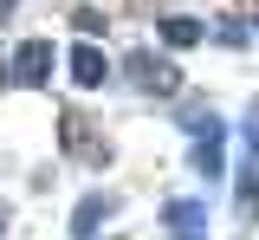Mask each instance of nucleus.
<instances>
[{
  "label": "nucleus",
  "instance_id": "f257e3e1",
  "mask_svg": "<svg viewBox=\"0 0 259 240\" xmlns=\"http://www.w3.org/2000/svg\"><path fill=\"white\" fill-rule=\"evenodd\" d=\"M46 78H52V46L26 39V46L13 52V85H46Z\"/></svg>",
  "mask_w": 259,
  "mask_h": 240
},
{
  "label": "nucleus",
  "instance_id": "f03ea898",
  "mask_svg": "<svg viewBox=\"0 0 259 240\" xmlns=\"http://www.w3.org/2000/svg\"><path fill=\"white\" fill-rule=\"evenodd\" d=\"M65 143H71V156H78V163H110V143H91V130H84V117H78V110H65Z\"/></svg>",
  "mask_w": 259,
  "mask_h": 240
},
{
  "label": "nucleus",
  "instance_id": "7ed1b4c3",
  "mask_svg": "<svg viewBox=\"0 0 259 240\" xmlns=\"http://www.w3.org/2000/svg\"><path fill=\"white\" fill-rule=\"evenodd\" d=\"M110 195H84V202H78V214H71V234L84 240V234H97V227H104V221H110Z\"/></svg>",
  "mask_w": 259,
  "mask_h": 240
},
{
  "label": "nucleus",
  "instance_id": "20e7f679",
  "mask_svg": "<svg viewBox=\"0 0 259 240\" xmlns=\"http://www.w3.org/2000/svg\"><path fill=\"white\" fill-rule=\"evenodd\" d=\"M71 78H78L84 91H97V85H104V52H97V46H71Z\"/></svg>",
  "mask_w": 259,
  "mask_h": 240
},
{
  "label": "nucleus",
  "instance_id": "39448f33",
  "mask_svg": "<svg viewBox=\"0 0 259 240\" xmlns=\"http://www.w3.org/2000/svg\"><path fill=\"white\" fill-rule=\"evenodd\" d=\"M136 85H143V91H175V85H182V78H175V65H162V59H136Z\"/></svg>",
  "mask_w": 259,
  "mask_h": 240
},
{
  "label": "nucleus",
  "instance_id": "423d86ee",
  "mask_svg": "<svg viewBox=\"0 0 259 240\" xmlns=\"http://www.w3.org/2000/svg\"><path fill=\"white\" fill-rule=\"evenodd\" d=\"M168 227L182 240H201V221H194V202H168Z\"/></svg>",
  "mask_w": 259,
  "mask_h": 240
},
{
  "label": "nucleus",
  "instance_id": "0eeeda50",
  "mask_svg": "<svg viewBox=\"0 0 259 240\" xmlns=\"http://www.w3.org/2000/svg\"><path fill=\"white\" fill-rule=\"evenodd\" d=\"M240 214H259V169H240Z\"/></svg>",
  "mask_w": 259,
  "mask_h": 240
},
{
  "label": "nucleus",
  "instance_id": "6e6552de",
  "mask_svg": "<svg viewBox=\"0 0 259 240\" xmlns=\"http://www.w3.org/2000/svg\"><path fill=\"white\" fill-rule=\"evenodd\" d=\"M162 39H168V46H194V39H201V26H194V20H168V26H162Z\"/></svg>",
  "mask_w": 259,
  "mask_h": 240
},
{
  "label": "nucleus",
  "instance_id": "1a4fd4ad",
  "mask_svg": "<svg viewBox=\"0 0 259 240\" xmlns=\"http://www.w3.org/2000/svg\"><path fill=\"white\" fill-rule=\"evenodd\" d=\"M246 137H253V143H259V104H253V117H246Z\"/></svg>",
  "mask_w": 259,
  "mask_h": 240
},
{
  "label": "nucleus",
  "instance_id": "9d476101",
  "mask_svg": "<svg viewBox=\"0 0 259 240\" xmlns=\"http://www.w3.org/2000/svg\"><path fill=\"white\" fill-rule=\"evenodd\" d=\"M0 227H7V221H0Z\"/></svg>",
  "mask_w": 259,
  "mask_h": 240
}]
</instances>
